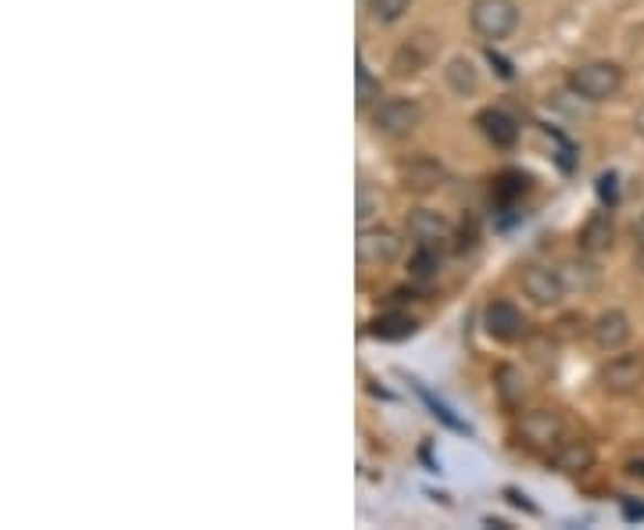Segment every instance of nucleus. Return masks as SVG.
Here are the masks:
<instances>
[{
	"label": "nucleus",
	"mask_w": 644,
	"mask_h": 530,
	"mask_svg": "<svg viewBox=\"0 0 644 530\" xmlns=\"http://www.w3.org/2000/svg\"><path fill=\"white\" fill-rule=\"evenodd\" d=\"M565 86L591 104L612 101L623 90V69L616 62H584L565 75Z\"/></svg>",
	"instance_id": "1"
},
{
	"label": "nucleus",
	"mask_w": 644,
	"mask_h": 530,
	"mask_svg": "<svg viewBox=\"0 0 644 530\" xmlns=\"http://www.w3.org/2000/svg\"><path fill=\"white\" fill-rule=\"evenodd\" d=\"M469 25L484 40H509L519 29V4L516 0H472L469 4Z\"/></svg>",
	"instance_id": "2"
},
{
	"label": "nucleus",
	"mask_w": 644,
	"mask_h": 530,
	"mask_svg": "<svg viewBox=\"0 0 644 530\" xmlns=\"http://www.w3.org/2000/svg\"><path fill=\"white\" fill-rule=\"evenodd\" d=\"M423 126V104L416 97H387L373 108V129L383 136H412Z\"/></svg>",
	"instance_id": "3"
},
{
	"label": "nucleus",
	"mask_w": 644,
	"mask_h": 530,
	"mask_svg": "<svg viewBox=\"0 0 644 530\" xmlns=\"http://www.w3.org/2000/svg\"><path fill=\"white\" fill-rule=\"evenodd\" d=\"M394 176L408 194H434L448 184V169L434 155H408L394 162Z\"/></svg>",
	"instance_id": "4"
},
{
	"label": "nucleus",
	"mask_w": 644,
	"mask_h": 530,
	"mask_svg": "<svg viewBox=\"0 0 644 530\" xmlns=\"http://www.w3.org/2000/svg\"><path fill=\"white\" fill-rule=\"evenodd\" d=\"M437 51H440V37L429 33V29H419V33H412L402 48L391 54V72L397 80H412V75H419L423 69L437 62Z\"/></svg>",
	"instance_id": "5"
},
{
	"label": "nucleus",
	"mask_w": 644,
	"mask_h": 530,
	"mask_svg": "<svg viewBox=\"0 0 644 530\" xmlns=\"http://www.w3.org/2000/svg\"><path fill=\"white\" fill-rule=\"evenodd\" d=\"M405 240L391 226H362L355 240V254L362 266H391L402 254Z\"/></svg>",
	"instance_id": "6"
},
{
	"label": "nucleus",
	"mask_w": 644,
	"mask_h": 530,
	"mask_svg": "<svg viewBox=\"0 0 644 530\" xmlns=\"http://www.w3.org/2000/svg\"><path fill=\"white\" fill-rule=\"evenodd\" d=\"M598 384H602L605 395H634L644 384V355H616L609 358L602 370H598Z\"/></svg>",
	"instance_id": "7"
},
{
	"label": "nucleus",
	"mask_w": 644,
	"mask_h": 530,
	"mask_svg": "<svg viewBox=\"0 0 644 530\" xmlns=\"http://www.w3.org/2000/svg\"><path fill=\"white\" fill-rule=\"evenodd\" d=\"M484 330H487L495 341L512 344V341H519V337L527 333V315L519 312L516 301H509V298H495V301H487V309H484Z\"/></svg>",
	"instance_id": "8"
},
{
	"label": "nucleus",
	"mask_w": 644,
	"mask_h": 530,
	"mask_svg": "<svg viewBox=\"0 0 644 530\" xmlns=\"http://www.w3.org/2000/svg\"><path fill=\"white\" fill-rule=\"evenodd\" d=\"M405 230H408V237L416 240L419 248H444L448 240H455V226L444 219L440 211H429V208L408 211Z\"/></svg>",
	"instance_id": "9"
},
{
	"label": "nucleus",
	"mask_w": 644,
	"mask_h": 530,
	"mask_svg": "<svg viewBox=\"0 0 644 530\" xmlns=\"http://www.w3.org/2000/svg\"><path fill=\"white\" fill-rule=\"evenodd\" d=\"M519 283H523V294L533 301V305H559V301L565 298V280L559 269H548V266H530L523 269V277H519Z\"/></svg>",
	"instance_id": "10"
},
{
	"label": "nucleus",
	"mask_w": 644,
	"mask_h": 530,
	"mask_svg": "<svg viewBox=\"0 0 644 530\" xmlns=\"http://www.w3.org/2000/svg\"><path fill=\"white\" fill-rule=\"evenodd\" d=\"M591 341L598 352H620V347L631 341V315L623 309H605L602 315H594V323L588 326Z\"/></svg>",
	"instance_id": "11"
},
{
	"label": "nucleus",
	"mask_w": 644,
	"mask_h": 530,
	"mask_svg": "<svg viewBox=\"0 0 644 530\" xmlns=\"http://www.w3.org/2000/svg\"><path fill=\"white\" fill-rule=\"evenodd\" d=\"M562 419L559 413H548V408H533L523 419H519V434L530 448H559L562 445Z\"/></svg>",
	"instance_id": "12"
},
{
	"label": "nucleus",
	"mask_w": 644,
	"mask_h": 530,
	"mask_svg": "<svg viewBox=\"0 0 644 530\" xmlns=\"http://www.w3.org/2000/svg\"><path fill=\"white\" fill-rule=\"evenodd\" d=\"M477 129L484 133V141L495 144L498 150H512L519 144V123L505 108L477 112Z\"/></svg>",
	"instance_id": "13"
},
{
	"label": "nucleus",
	"mask_w": 644,
	"mask_h": 530,
	"mask_svg": "<svg viewBox=\"0 0 644 530\" xmlns=\"http://www.w3.org/2000/svg\"><path fill=\"white\" fill-rule=\"evenodd\" d=\"M591 466H594L591 441H562L555 448V469L559 474H588Z\"/></svg>",
	"instance_id": "14"
},
{
	"label": "nucleus",
	"mask_w": 644,
	"mask_h": 530,
	"mask_svg": "<svg viewBox=\"0 0 644 530\" xmlns=\"http://www.w3.org/2000/svg\"><path fill=\"white\" fill-rule=\"evenodd\" d=\"M612 240H616V230H612L609 211H598V216L588 219L584 233H580V248H584L588 254H602L612 248Z\"/></svg>",
	"instance_id": "15"
},
{
	"label": "nucleus",
	"mask_w": 644,
	"mask_h": 530,
	"mask_svg": "<svg viewBox=\"0 0 644 530\" xmlns=\"http://www.w3.org/2000/svg\"><path fill=\"white\" fill-rule=\"evenodd\" d=\"M416 330H419V323L405 312H387V315H380V320L370 323V333L376 341H408Z\"/></svg>",
	"instance_id": "16"
},
{
	"label": "nucleus",
	"mask_w": 644,
	"mask_h": 530,
	"mask_svg": "<svg viewBox=\"0 0 644 530\" xmlns=\"http://www.w3.org/2000/svg\"><path fill=\"white\" fill-rule=\"evenodd\" d=\"M444 80H448V86L455 90L458 97H469V94H477L480 72H477V65L469 62V58H451L448 69H444Z\"/></svg>",
	"instance_id": "17"
},
{
	"label": "nucleus",
	"mask_w": 644,
	"mask_h": 530,
	"mask_svg": "<svg viewBox=\"0 0 644 530\" xmlns=\"http://www.w3.org/2000/svg\"><path fill=\"white\" fill-rule=\"evenodd\" d=\"M380 97H383L380 80L370 72V65L359 58V65H355V104L365 112V108H373V104H380Z\"/></svg>",
	"instance_id": "18"
},
{
	"label": "nucleus",
	"mask_w": 644,
	"mask_h": 530,
	"mask_svg": "<svg viewBox=\"0 0 644 530\" xmlns=\"http://www.w3.org/2000/svg\"><path fill=\"white\" fill-rule=\"evenodd\" d=\"M559 272H562V280H565V291H580V294H584V291H594L598 280H602L591 262H565Z\"/></svg>",
	"instance_id": "19"
},
{
	"label": "nucleus",
	"mask_w": 644,
	"mask_h": 530,
	"mask_svg": "<svg viewBox=\"0 0 644 530\" xmlns=\"http://www.w3.org/2000/svg\"><path fill=\"white\" fill-rule=\"evenodd\" d=\"M365 8H370V19L376 25H394L408 14L412 0H365Z\"/></svg>",
	"instance_id": "20"
},
{
	"label": "nucleus",
	"mask_w": 644,
	"mask_h": 530,
	"mask_svg": "<svg viewBox=\"0 0 644 530\" xmlns=\"http://www.w3.org/2000/svg\"><path fill=\"white\" fill-rule=\"evenodd\" d=\"M437 269H440V251L437 248H416V254H412V277L429 280V277H437Z\"/></svg>",
	"instance_id": "21"
},
{
	"label": "nucleus",
	"mask_w": 644,
	"mask_h": 530,
	"mask_svg": "<svg viewBox=\"0 0 644 530\" xmlns=\"http://www.w3.org/2000/svg\"><path fill=\"white\" fill-rule=\"evenodd\" d=\"M495 381L501 387L505 402H519V398H523V373H519L516 366H501Z\"/></svg>",
	"instance_id": "22"
},
{
	"label": "nucleus",
	"mask_w": 644,
	"mask_h": 530,
	"mask_svg": "<svg viewBox=\"0 0 644 530\" xmlns=\"http://www.w3.org/2000/svg\"><path fill=\"white\" fill-rule=\"evenodd\" d=\"M616 184H620L616 173H602V176H598V184H594L598 187V198H602V205H609V208L620 201V187Z\"/></svg>",
	"instance_id": "23"
},
{
	"label": "nucleus",
	"mask_w": 644,
	"mask_h": 530,
	"mask_svg": "<svg viewBox=\"0 0 644 530\" xmlns=\"http://www.w3.org/2000/svg\"><path fill=\"white\" fill-rule=\"evenodd\" d=\"M419 395H423V402H426L429 408H434V416H440L444 423H448V427H451V430H469V427H466V423H458V419H455V416L448 413V405H440V402H437L434 395H429V391H423V387H419Z\"/></svg>",
	"instance_id": "24"
},
{
	"label": "nucleus",
	"mask_w": 644,
	"mask_h": 530,
	"mask_svg": "<svg viewBox=\"0 0 644 530\" xmlns=\"http://www.w3.org/2000/svg\"><path fill=\"white\" fill-rule=\"evenodd\" d=\"M501 184H505V187H498L501 198H516V194H523V190H527L530 179H527L523 173H505V176H501Z\"/></svg>",
	"instance_id": "25"
},
{
	"label": "nucleus",
	"mask_w": 644,
	"mask_h": 530,
	"mask_svg": "<svg viewBox=\"0 0 644 530\" xmlns=\"http://www.w3.org/2000/svg\"><path fill=\"white\" fill-rule=\"evenodd\" d=\"M505 498H509L512 506H519V509H527V512H537V506L530 502V498L523 495V491H516V488H505Z\"/></svg>",
	"instance_id": "26"
},
{
	"label": "nucleus",
	"mask_w": 644,
	"mask_h": 530,
	"mask_svg": "<svg viewBox=\"0 0 644 530\" xmlns=\"http://www.w3.org/2000/svg\"><path fill=\"white\" fill-rule=\"evenodd\" d=\"M373 216V198H370V190H359V219L365 222V219H370Z\"/></svg>",
	"instance_id": "27"
},
{
	"label": "nucleus",
	"mask_w": 644,
	"mask_h": 530,
	"mask_svg": "<svg viewBox=\"0 0 644 530\" xmlns=\"http://www.w3.org/2000/svg\"><path fill=\"white\" fill-rule=\"evenodd\" d=\"M626 477L644 480V459H631V463H626Z\"/></svg>",
	"instance_id": "28"
},
{
	"label": "nucleus",
	"mask_w": 644,
	"mask_h": 530,
	"mask_svg": "<svg viewBox=\"0 0 644 530\" xmlns=\"http://www.w3.org/2000/svg\"><path fill=\"white\" fill-rule=\"evenodd\" d=\"M484 527H490V530H509V523H505V520H495V517H484Z\"/></svg>",
	"instance_id": "29"
},
{
	"label": "nucleus",
	"mask_w": 644,
	"mask_h": 530,
	"mask_svg": "<svg viewBox=\"0 0 644 530\" xmlns=\"http://www.w3.org/2000/svg\"><path fill=\"white\" fill-rule=\"evenodd\" d=\"M634 237H637V245L644 248V216H641V219L634 222Z\"/></svg>",
	"instance_id": "30"
},
{
	"label": "nucleus",
	"mask_w": 644,
	"mask_h": 530,
	"mask_svg": "<svg viewBox=\"0 0 644 530\" xmlns=\"http://www.w3.org/2000/svg\"><path fill=\"white\" fill-rule=\"evenodd\" d=\"M637 266H641V269H644V248H641V259H637Z\"/></svg>",
	"instance_id": "31"
}]
</instances>
